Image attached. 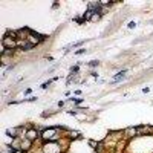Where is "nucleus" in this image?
<instances>
[{"mask_svg": "<svg viewBox=\"0 0 153 153\" xmlns=\"http://www.w3.org/2000/svg\"><path fill=\"white\" fill-rule=\"evenodd\" d=\"M15 41H14L12 38H9V37H5L3 38V47H8V49H12V47H15Z\"/></svg>", "mask_w": 153, "mask_h": 153, "instance_id": "nucleus-1", "label": "nucleus"}, {"mask_svg": "<svg viewBox=\"0 0 153 153\" xmlns=\"http://www.w3.org/2000/svg\"><path fill=\"white\" fill-rule=\"evenodd\" d=\"M138 133H144V135H152L153 133V129L152 127H139V129H136Z\"/></svg>", "mask_w": 153, "mask_h": 153, "instance_id": "nucleus-2", "label": "nucleus"}, {"mask_svg": "<svg viewBox=\"0 0 153 153\" xmlns=\"http://www.w3.org/2000/svg\"><path fill=\"white\" fill-rule=\"evenodd\" d=\"M126 74H127V71H122V72H120V74H116V75L113 76V81H112V83H118V81H121L124 76H126Z\"/></svg>", "mask_w": 153, "mask_h": 153, "instance_id": "nucleus-3", "label": "nucleus"}, {"mask_svg": "<svg viewBox=\"0 0 153 153\" xmlns=\"http://www.w3.org/2000/svg\"><path fill=\"white\" fill-rule=\"evenodd\" d=\"M55 133H57V129H55V127H51L49 130H46L45 133H43V136H45V138H51V136H54Z\"/></svg>", "mask_w": 153, "mask_h": 153, "instance_id": "nucleus-4", "label": "nucleus"}, {"mask_svg": "<svg viewBox=\"0 0 153 153\" xmlns=\"http://www.w3.org/2000/svg\"><path fill=\"white\" fill-rule=\"evenodd\" d=\"M20 46H22L23 51H29V49H32V47L35 46V43H20Z\"/></svg>", "mask_w": 153, "mask_h": 153, "instance_id": "nucleus-5", "label": "nucleus"}, {"mask_svg": "<svg viewBox=\"0 0 153 153\" xmlns=\"http://www.w3.org/2000/svg\"><path fill=\"white\" fill-rule=\"evenodd\" d=\"M38 136V133H37V132L35 130H29V132H28V139H35V138Z\"/></svg>", "mask_w": 153, "mask_h": 153, "instance_id": "nucleus-6", "label": "nucleus"}, {"mask_svg": "<svg viewBox=\"0 0 153 153\" xmlns=\"http://www.w3.org/2000/svg\"><path fill=\"white\" fill-rule=\"evenodd\" d=\"M29 147H31V141H29V139H28V141H25V142H23V145H22V149H23V150H28V149H29Z\"/></svg>", "mask_w": 153, "mask_h": 153, "instance_id": "nucleus-7", "label": "nucleus"}, {"mask_svg": "<svg viewBox=\"0 0 153 153\" xmlns=\"http://www.w3.org/2000/svg\"><path fill=\"white\" fill-rule=\"evenodd\" d=\"M100 17H101V14H100V12H93V15H92V18H90V20L96 22V20H100Z\"/></svg>", "mask_w": 153, "mask_h": 153, "instance_id": "nucleus-8", "label": "nucleus"}, {"mask_svg": "<svg viewBox=\"0 0 153 153\" xmlns=\"http://www.w3.org/2000/svg\"><path fill=\"white\" fill-rule=\"evenodd\" d=\"M92 15H93V11H90V9H89V11L84 14V18H92Z\"/></svg>", "mask_w": 153, "mask_h": 153, "instance_id": "nucleus-9", "label": "nucleus"}, {"mask_svg": "<svg viewBox=\"0 0 153 153\" xmlns=\"http://www.w3.org/2000/svg\"><path fill=\"white\" fill-rule=\"evenodd\" d=\"M78 136H80L78 132H72V133H71V138H78Z\"/></svg>", "mask_w": 153, "mask_h": 153, "instance_id": "nucleus-10", "label": "nucleus"}, {"mask_svg": "<svg viewBox=\"0 0 153 153\" xmlns=\"http://www.w3.org/2000/svg\"><path fill=\"white\" fill-rule=\"evenodd\" d=\"M89 64H90V66H98V61H96V60H95V61H90Z\"/></svg>", "mask_w": 153, "mask_h": 153, "instance_id": "nucleus-11", "label": "nucleus"}, {"mask_svg": "<svg viewBox=\"0 0 153 153\" xmlns=\"http://www.w3.org/2000/svg\"><path fill=\"white\" fill-rule=\"evenodd\" d=\"M75 72H78V66H75V67L72 69V74H75Z\"/></svg>", "mask_w": 153, "mask_h": 153, "instance_id": "nucleus-12", "label": "nucleus"}, {"mask_svg": "<svg viewBox=\"0 0 153 153\" xmlns=\"http://www.w3.org/2000/svg\"><path fill=\"white\" fill-rule=\"evenodd\" d=\"M129 28H130V29H132V28H135V23H133V22H130V23H129Z\"/></svg>", "mask_w": 153, "mask_h": 153, "instance_id": "nucleus-13", "label": "nucleus"}, {"mask_svg": "<svg viewBox=\"0 0 153 153\" xmlns=\"http://www.w3.org/2000/svg\"><path fill=\"white\" fill-rule=\"evenodd\" d=\"M14 153H22V152H20V150H17V152H14Z\"/></svg>", "mask_w": 153, "mask_h": 153, "instance_id": "nucleus-14", "label": "nucleus"}]
</instances>
